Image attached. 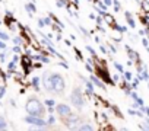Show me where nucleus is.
Masks as SVG:
<instances>
[{"instance_id": "nucleus-16", "label": "nucleus", "mask_w": 149, "mask_h": 131, "mask_svg": "<svg viewBox=\"0 0 149 131\" xmlns=\"http://www.w3.org/2000/svg\"><path fill=\"white\" fill-rule=\"evenodd\" d=\"M8 128V122L3 117H0V130H6Z\"/></svg>"}, {"instance_id": "nucleus-34", "label": "nucleus", "mask_w": 149, "mask_h": 131, "mask_svg": "<svg viewBox=\"0 0 149 131\" xmlns=\"http://www.w3.org/2000/svg\"><path fill=\"white\" fill-rule=\"evenodd\" d=\"M58 64H60V66H61V67H63V69H69V64H67V63H66V61H60V63H58Z\"/></svg>"}, {"instance_id": "nucleus-19", "label": "nucleus", "mask_w": 149, "mask_h": 131, "mask_svg": "<svg viewBox=\"0 0 149 131\" xmlns=\"http://www.w3.org/2000/svg\"><path fill=\"white\" fill-rule=\"evenodd\" d=\"M114 67H116V69H117V72H120V73H123V72H124L123 66H121L118 61H114Z\"/></svg>"}, {"instance_id": "nucleus-12", "label": "nucleus", "mask_w": 149, "mask_h": 131, "mask_svg": "<svg viewBox=\"0 0 149 131\" xmlns=\"http://www.w3.org/2000/svg\"><path fill=\"white\" fill-rule=\"evenodd\" d=\"M111 25H113V28L116 29V31H118V32H127V26H121V25H118V23H116V22H111Z\"/></svg>"}, {"instance_id": "nucleus-45", "label": "nucleus", "mask_w": 149, "mask_h": 131, "mask_svg": "<svg viewBox=\"0 0 149 131\" xmlns=\"http://www.w3.org/2000/svg\"><path fill=\"white\" fill-rule=\"evenodd\" d=\"M47 111H48V114H53V112H54V108H53V106H48Z\"/></svg>"}, {"instance_id": "nucleus-57", "label": "nucleus", "mask_w": 149, "mask_h": 131, "mask_svg": "<svg viewBox=\"0 0 149 131\" xmlns=\"http://www.w3.org/2000/svg\"><path fill=\"white\" fill-rule=\"evenodd\" d=\"M32 2H34V3H35V0H32Z\"/></svg>"}, {"instance_id": "nucleus-42", "label": "nucleus", "mask_w": 149, "mask_h": 131, "mask_svg": "<svg viewBox=\"0 0 149 131\" xmlns=\"http://www.w3.org/2000/svg\"><path fill=\"white\" fill-rule=\"evenodd\" d=\"M130 96L133 98V101H136V99H137V93H136V92H132V93H130Z\"/></svg>"}, {"instance_id": "nucleus-50", "label": "nucleus", "mask_w": 149, "mask_h": 131, "mask_svg": "<svg viewBox=\"0 0 149 131\" xmlns=\"http://www.w3.org/2000/svg\"><path fill=\"white\" fill-rule=\"evenodd\" d=\"M34 67H35V69H40V67H41V63H37V64L34 66Z\"/></svg>"}, {"instance_id": "nucleus-21", "label": "nucleus", "mask_w": 149, "mask_h": 131, "mask_svg": "<svg viewBox=\"0 0 149 131\" xmlns=\"http://www.w3.org/2000/svg\"><path fill=\"white\" fill-rule=\"evenodd\" d=\"M44 105H45V106H54V105H56V101H54V99H45V101H44Z\"/></svg>"}, {"instance_id": "nucleus-33", "label": "nucleus", "mask_w": 149, "mask_h": 131, "mask_svg": "<svg viewBox=\"0 0 149 131\" xmlns=\"http://www.w3.org/2000/svg\"><path fill=\"white\" fill-rule=\"evenodd\" d=\"M0 50H6V42L3 39H0Z\"/></svg>"}, {"instance_id": "nucleus-31", "label": "nucleus", "mask_w": 149, "mask_h": 131, "mask_svg": "<svg viewBox=\"0 0 149 131\" xmlns=\"http://www.w3.org/2000/svg\"><path fill=\"white\" fill-rule=\"evenodd\" d=\"M86 50L89 51V54H91V55H94V57H95V50H94L91 45H86Z\"/></svg>"}, {"instance_id": "nucleus-25", "label": "nucleus", "mask_w": 149, "mask_h": 131, "mask_svg": "<svg viewBox=\"0 0 149 131\" xmlns=\"http://www.w3.org/2000/svg\"><path fill=\"white\" fill-rule=\"evenodd\" d=\"M13 44H15V45H21V44H22V38H21V37L13 38Z\"/></svg>"}, {"instance_id": "nucleus-41", "label": "nucleus", "mask_w": 149, "mask_h": 131, "mask_svg": "<svg viewBox=\"0 0 149 131\" xmlns=\"http://www.w3.org/2000/svg\"><path fill=\"white\" fill-rule=\"evenodd\" d=\"M143 114L149 117V108H148V106H143Z\"/></svg>"}, {"instance_id": "nucleus-23", "label": "nucleus", "mask_w": 149, "mask_h": 131, "mask_svg": "<svg viewBox=\"0 0 149 131\" xmlns=\"http://www.w3.org/2000/svg\"><path fill=\"white\" fill-rule=\"evenodd\" d=\"M98 8H100L101 10H107V9H108V6H107L104 2H98Z\"/></svg>"}, {"instance_id": "nucleus-29", "label": "nucleus", "mask_w": 149, "mask_h": 131, "mask_svg": "<svg viewBox=\"0 0 149 131\" xmlns=\"http://www.w3.org/2000/svg\"><path fill=\"white\" fill-rule=\"evenodd\" d=\"M5 93H6V88L5 86H0V99L5 96Z\"/></svg>"}, {"instance_id": "nucleus-20", "label": "nucleus", "mask_w": 149, "mask_h": 131, "mask_svg": "<svg viewBox=\"0 0 149 131\" xmlns=\"http://www.w3.org/2000/svg\"><path fill=\"white\" fill-rule=\"evenodd\" d=\"M123 79H124V80H127V82H130V80L133 79V74H132L130 72H124V76H123Z\"/></svg>"}, {"instance_id": "nucleus-1", "label": "nucleus", "mask_w": 149, "mask_h": 131, "mask_svg": "<svg viewBox=\"0 0 149 131\" xmlns=\"http://www.w3.org/2000/svg\"><path fill=\"white\" fill-rule=\"evenodd\" d=\"M42 85L45 90L54 92V93H61L64 90V79L58 73H48L42 77Z\"/></svg>"}, {"instance_id": "nucleus-30", "label": "nucleus", "mask_w": 149, "mask_h": 131, "mask_svg": "<svg viewBox=\"0 0 149 131\" xmlns=\"http://www.w3.org/2000/svg\"><path fill=\"white\" fill-rule=\"evenodd\" d=\"M56 2H57V6H58V8H64V6H66L64 0H56Z\"/></svg>"}, {"instance_id": "nucleus-49", "label": "nucleus", "mask_w": 149, "mask_h": 131, "mask_svg": "<svg viewBox=\"0 0 149 131\" xmlns=\"http://www.w3.org/2000/svg\"><path fill=\"white\" fill-rule=\"evenodd\" d=\"M113 80L117 82V80H118V74H114V76H113Z\"/></svg>"}, {"instance_id": "nucleus-8", "label": "nucleus", "mask_w": 149, "mask_h": 131, "mask_svg": "<svg viewBox=\"0 0 149 131\" xmlns=\"http://www.w3.org/2000/svg\"><path fill=\"white\" fill-rule=\"evenodd\" d=\"M25 9H26V12L29 13V18H32V15L37 12V8H35L34 2H31V3H26V5H25Z\"/></svg>"}, {"instance_id": "nucleus-44", "label": "nucleus", "mask_w": 149, "mask_h": 131, "mask_svg": "<svg viewBox=\"0 0 149 131\" xmlns=\"http://www.w3.org/2000/svg\"><path fill=\"white\" fill-rule=\"evenodd\" d=\"M110 51H111V52H117V50H116L114 45H110Z\"/></svg>"}, {"instance_id": "nucleus-47", "label": "nucleus", "mask_w": 149, "mask_h": 131, "mask_svg": "<svg viewBox=\"0 0 149 131\" xmlns=\"http://www.w3.org/2000/svg\"><path fill=\"white\" fill-rule=\"evenodd\" d=\"M56 39H57V41H60V39H61V35H60V32L56 35Z\"/></svg>"}, {"instance_id": "nucleus-58", "label": "nucleus", "mask_w": 149, "mask_h": 131, "mask_svg": "<svg viewBox=\"0 0 149 131\" xmlns=\"http://www.w3.org/2000/svg\"><path fill=\"white\" fill-rule=\"evenodd\" d=\"M88 2H91V0H88Z\"/></svg>"}, {"instance_id": "nucleus-9", "label": "nucleus", "mask_w": 149, "mask_h": 131, "mask_svg": "<svg viewBox=\"0 0 149 131\" xmlns=\"http://www.w3.org/2000/svg\"><path fill=\"white\" fill-rule=\"evenodd\" d=\"M124 16H126V21H127L129 26H130V28H136V22L133 21V18H132V13H130L129 10H126V12H124Z\"/></svg>"}, {"instance_id": "nucleus-55", "label": "nucleus", "mask_w": 149, "mask_h": 131, "mask_svg": "<svg viewBox=\"0 0 149 131\" xmlns=\"http://www.w3.org/2000/svg\"><path fill=\"white\" fill-rule=\"evenodd\" d=\"M0 25H2V21H0Z\"/></svg>"}, {"instance_id": "nucleus-3", "label": "nucleus", "mask_w": 149, "mask_h": 131, "mask_svg": "<svg viewBox=\"0 0 149 131\" xmlns=\"http://www.w3.org/2000/svg\"><path fill=\"white\" fill-rule=\"evenodd\" d=\"M70 101H72V103L76 106L78 109L84 108V105H85V99H84L82 90H81V89H74V90L72 92V95H70Z\"/></svg>"}, {"instance_id": "nucleus-56", "label": "nucleus", "mask_w": 149, "mask_h": 131, "mask_svg": "<svg viewBox=\"0 0 149 131\" xmlns=\"http://www.w3.org/2000/svg\"><path fill=\"white\" fill-rule=\"evenodd\" d=\"M136 2H140V0H136Z\"/></svg>"}, {"instance_id": "nucleus-52", "label": "nucleus", "mask_w": 149, "mask_h": 131, "mask_svg": "<svg viewBox=\"0 0 149 131\" xmlns=\"http://www.w3.org/2000/svg\"><path fill=\"white\" fill-rule=\"evenodd\" d=\"M64 44H66L67 47H69V45H72V42H70V41H67V39H64Z\"/></svg>"}, {"instance_id": "nucleus-35", "label": "nucleus", "mask_w": 149, "mask_h": 131, "mask_svg": "<svg viewBox=\"0 0 149 131\" xmlns=\"http://www.w3.org/2000/svg\"><path fill=\"white\" fill-rule=\"evenodd\" d=\"M95 21H97L98 25H102V18H101V15H98V16L95 18Z\"/></svg>"}, {"instance_id": "nucleus-7", "label": "nucleus", "mask_w": 149, "mask_h": 131, "mask_svg": "<svg viewBox=\"0 0 149 131\" xmlns=\"http://www.w3.org/2000/svg\"><path fill=\"white\" fill-rule=\"evenodd\" d=\"M89 80L95 85V88H101V89H105V86H104V83H102V80L98 77V76H95V74H92L91 73V76H89Z\"/></svg>"}, {"instance_id": "nucleus-24", "label": "nucleus", "mask_w": 149, "mask_h": 131, "mask_svg": "<svg viewBox=\"0 0 149 131\" xmlns=\"http://www.w3.org/2000/svg\"><path fill=\"white\" fill-rule=\"evenodd\" d=\"M113 3H114V12H118V10H120V3H118V0H113Z\"/></svg>"}, {"instance_id": "nucleus-54", "label": "nucleus", "mask_w": 149, "mask_h": 131, "mask_svg": "<svg viewBox=\"0 0 149 131\" xmlns=\"http://www.w3.org/2000/svg\"><path fill=\"white\" fill-rule=\"evenodd\" d=\"M148 89H149V83H148Z\"/></svg>"}, {"instance_id": "nucleus-27", "label": "nucleus", "mask_w": 149, "mask_h": 131, "mask_svg": "<svg viewBox=\"0 0 149 131\" xmlns=\"http://www.w3.org/2000/svg\"><path fill=\"white\" fill-rule=\"evenodd\" d=\"M139 79H134L133 82H132V89H137V86H139Z\"/></svg>"}, {"instance_id": "nucleus-10", "label": "nucleus", "mask_w": 149, "mask_h": 131, "mask_svg": "<svg viewBox=\"0 0 149 131\" xmlns=\"http://www.w3.org/2000/svg\"><path fill=\"white\" fill-rule=\"evenodd\" d=\"M126 51H127V55H129V58L130 60H139V52H136V51H133L129 45H126Z\"/></svg>"}, {"instance_id": "nucleus-37", "label": "nucleus", "mask_w": 149, "mask_h": 131, "mask_svg": "<svg viewBox=\"0 0 149 131\" xmlns=\"http://www.w3.org/2000/svg\"><path fill=\"white\" fill-rule=\"evenodd\" d=\"M44 23H45V25H53V22H51L50 18H44Z\"/></svg>"}, {"instance_id": "nucleus-53", "label": "nucleus", "mask_w": 149, "mask_h": 131, "mask_svg": "<svg viewBox=\"0 0 149 131\" xmlns=\"http://www.w3.org/2000/svg\"><path fill=\"white\" fill-rule=\"evenodd\" d=\"M148 41H149V34H148Z\"/></svg>"}, {"instance_id": "nucleus-22", "label": "nucleus", "mask_w": 149, "mask_h": 131, "mask_svg": "<svg viewBox=\"0 0 149 131\" xmlns=\"http://www.w3.org/2000/svg\"><path fill=\"white\" fill-rule=\"evenodd\" d=\"M0 39H3V41H8V39H9V35H8L6 32H2V31H0Z\"/></svg>"}, {"instance_id": "nucleus-48", "label": "nucleus", "mask_w": 149, "mask_h": 131, "mask_svg": "<svg viewBox=\"0 0 149 131\" xmlns=\"http://www.w3.org/2000/svg\"><path fill=\"white\" fill-rule=\"evenodd\" d=\"M12 60H13V61H16V63H18V60H19V57H18V54H16V55H13V58H12Z\"/></svg>"}, {"instance_id": "nucleus-4", "label": "nucleus", "mask_w": 149, "mask_h": 131, "mask_svg": "<svg viewBox=\"0 0 149 131\" xmlns=\"http://www.w3.org/2000/svg\"><path fill=\"white\" fill-rule=\"evenodd\" d=\"M25 122L29 124V125H34V127H38V128H45L47 127V121L42 118V117H37V115H26L25 117Z\"/></svg>"}, {"instance_id": "nucleus-32", "label": "nucleus", "mask_w": 149, "mask_h": 131, "mask_svg": "<svg viewBox=\"0 0 149 131\" xmlns=\"http://www.w3.org/2000/svg\"><path fill=\"white\" fill-rule=\"evenodd\" d=\"M85 69H86V70H88L89 73H92V72H94V67H92V64L89 66V63H88V64H85Z\"/></svg>"}, {"instance_id": "nucleus-13", "label": "nucleus", "mask_w": 149, "mask_h": 131, "mask_svg": "<svg viewBox=\"0 0 149 131\" xmlns=\"http://www.w3.org/2000/svg\"><path fill=\"white\" fill-rule=\"evenodd\" d=\"M32 88H34L37 92H40V89H41V88H40V77H37V76L32 77Z\"/></svg>"}, {"instance_id": "nucleus-17", "label": "nucleus", "mask_w": 149, "mask_h": 131, "mask_svg": "<svg viewBox=\"0 0 149 131\" xmlns=\"http://www.w3.org/2000/svg\"><path fill=\"white\" fill-rule=\"evenodd\" d=\"M54 124H56V117L53 114H50V117L47 119V125H54Z\"/></svg>"}, {"instance_id": "nucleus-11", "label": "nucleus", "mask_w": 149, "mask_h": 131, "mask_svg": "<svg viewBox=\"0 0 149 131\" xmlns=\"http://www.w3.org/2000/svg\"><path fill=\"white\" fill-rule=\"evenodd\" d=\"M82 80H84L85 85H86V92H88L89 95H92V93H94V89H95V85H94L91 80H86V79H84V77H82Z\"/></svg>"}, {"instance_id": "nucleus-18", "label": "nucleus", "mask_w": 149, "mask_h": 131, "mask_svg": "<svg viewBox=\"0 0 149 131\" xmlns=\"http://www.w3.org/2000/svg\"><path fill=\"white\" fill-rule=\"evenodd\" d=\"M140 76H142V80H146V82L149 80V73H148V70H146V69H143V70H142V74H140Z\"/></svg>"}, {"instance_id": "nucleus-51", "label": "nucleus", "mask_w": 149, "mask_h": 131, "mask_svg": "<svg viewBox=\"0 0 149 131\" xmlns=\"http://www.w3.org/2000/svg\"><path fill=\"white\" fill-rule=\"evenodd\" d=\"M95 18H97V16H95L94 13H89V19H95Z\"/></svg>"}, {"instance_id": "nucleus-28", "label": "nucleus", "mask_w": 149, "mask_h": 131, "mask_svg": "<svg viewBox=\"0 0 149 131\" xmlns=\"http://www.w3.org/2000/svg\"><path fill=\"white\" fill-rule=\"evenodd\" d=\"M6 57H8V52H0V61L2 63L6 61Z\"/></svg>"}, {"instance_id": "nucleus-5", "label": "nucleus", "mask_w": 149, "mask_h": 131, "mask_svg": "<svg viewBox=\"0 0 149 131\" xmlns=\"http://www.w3.org/2000/svg\"><path fill=\"white\" fill-rule=\"evenodd\" d=\"M64 125L67 128H72V130H79V125H81V121H79V117L76 114H70L66 117V121H64Z\"/></svg>"}, {"instance_id": "nucleus-40", "label": "nucleus", "mask_w": 149, "mask_h": 131, "mask_svg": "<svg viewBox=\"0 0 149 131\" xmlns=\"http://www.w3.org/2000/svg\"><path fill=\"white\" fill-rule=\"evenodd\" d=\"M100 51H101L102 54H107V48H105L104 45H100Z\"/></svg>"}, {"instance_id": "nucleus-36", "label": "nucleus", "mask_w": 149, "mask_h": 131, "mask_svg": "<svg viewBox=\"0 0 149 131\" xmlns=\"http://www.w3.org/2000/svg\"><path fill=\"white\" fill-rule=\"evenodd\" d=\"M79 29H81V32H82V34H85V35H91V32H88L84 26H79Z\"/></svg>"}, {"instance_id": "nucleus-38", "label": "nucleus", "mask_w": 149, "mask_h": 131, "mask_svg": "<svg viewBox=\"0 0 149 131\" xmlns=\"http://www.w3.org/2000/svg\"><path fill=\"white\" fill-rule=\"evenodd\" d=\"M38 26H40V28H44V26H45L44 19H38Z\"/></svg>"}, {"instance_id": "nucleus-46", "label": "nucleus", "mask_w": 149, "mask_h": 131, "mask_svg": "<svg viewBox=\"0 0 149 131\" xmlns=\"http://www.w3.org/2000/svg\"><path fill=\"white\" fill-rule=\"evenodd\" d=\"M127 112H129L130 115H136V111H134V109H129Z\"/></svg>"}, {"instance_id": "nucleus-2", "label": "nucleus", "mask_w": 149, "mask_h": 131, "mask_svg": "<svg viewBox=\"0 0 149 131\" xmlns=\"http://www.w3.org/2000/svg\"><path fill=\"white\" fill-rule=\"evenodd\" d=\"M25 111L29 115H37V117H42L44 115V105L37 99V98H29L25 103Z\"/></svg>"}, {"instance_id": "nucleus-26", "label": "nucleus", "mask_w": 149, "mask_h": 131, "mask_svg": "<svg viewBox=\"0 0 149 131\" xmlns=\"http://www.w3.org/2000/svg\"><path fill=\"white\" fill-rule=\"evenodd\" d=\"M12 51H13L15 54H21V52H22V50H21V47H19V45H15V47L12 48Z\"/></svg>"}, {"instance_id": "nucleus-15", "label": "nucleus", "mask_w": 149, "mask_h": 131, "mask_svg": "<svg viewBox=\"0 0 149 131\" xmlns=\"http://www.w3.org/2000/svg\"><path fill=\"white\" fill-rule=\"evenodd\" d=\"M15 69H16V61H10L9 64H8V70H9V73H13L15 72Z\"/></svg>"}, {"instance_id": "nucleus-6", "label": "nucleus", "mask_w": 149, "mask_h": 131, "mask_svg": "<svg viewBox=\"0 0 149 131\" xmlns=\"http://www.w3.org/2000/svg\"><path fill=\"white\" fill-rule=\"evenodd\" d=\"M56 111H57V114H58L60 117H63V118H66L67 115L72 114V108H70L67 103H58V105L56 106Z\"/></svg>"}, {"instance_id": "nucleus-39", "label": "nucleus", "mask_w": 149, "mask_h": 131, "mask_svg": "<svg viewBox=\"0 0 149 131\" xmlns=\"http://www.w3.org/2000/svg\"><path fill=\"white\" fill-rule=\"evenodd\" d=\"M134 102H137V103H139V105H140V106H142V105H145V103H143V99H142V98H140V96H137V99H136V101H134Z\"/></svg>"}, {"instance_id": "nucleus-14", "label": "nucleus", "mask_w": 149, "mask_h": 131, "mask_svg": "<svg viewBox=\"0 0 149 131\" xmlns=\"http://www.w3.org/2000/svg\"><path fill=\"white\" fill-rule=\"evenodd\" d=\"M79 130L81 131H91V130H94V125L92 124H81Z\"/></svg>"}, {"instance_id": "nucleus-43", "label": "nucleus", "mask_w": 149, "mask_h": 131, "mask_svg": "<svg viewBox=\"0 0 149 131\" xmlns=\"http://www.w3.org/2000/svg\"><path fill=\"white\" fill-rule=\"evenodd\" d=\"M102 2H104L107 6H111V5H113V2H111V0H102Z\"/></svg>"}]
</instances>
